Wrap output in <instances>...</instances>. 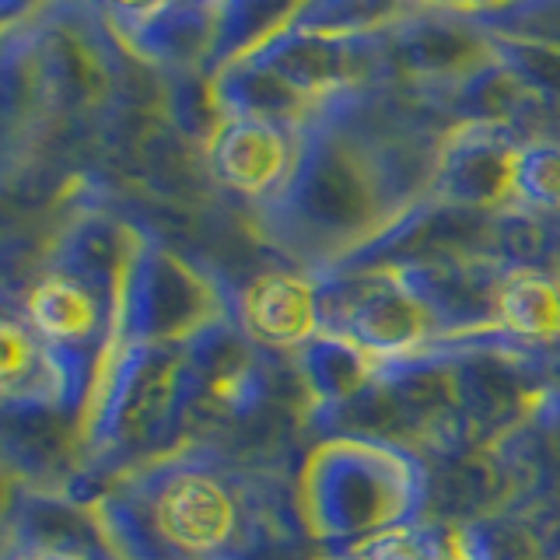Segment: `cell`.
Masks as SVG:
<instances>
[{
	"label": "cell",
	"mask_w": 560,
	"mask_h": 560,
	"mask_svg": "<svg viewBox=\"0 0 560 560\" xmlns=\"http://www.w3.org/2000/svg\"><path fill=\"white\" fill-rule=\"evenodd\" d=\"M119 43L140 60L183 70L214 60L221 4H144L105 11Z\"/></svg>",
	"instance_id": "obj_8"
},
{
	"label": "cell",
	"mask_w": 560,
	"mask_h": 560,
	"mask_svg": "<svg viewBox=\"0 0 560 560\" xmlns=\"http://www.w3.org/2000/svg\"><path fill=\"white\" fill-rule=\"evenodd\" d=\"M319 319L323 332L350 340L378 364L442 340L431 312L396 270H372L343 277L337 284H319Z\"/></svg>",
	"instance_id": "obj_6"
},
{
	"label": "cell",
	"mask_w": 560,
	"mask_h": 560,
	"mask_svg": "<svg viewBox=\"0 0 560 560\" xmlns=\"http://www.w3.org/2000/svg\"><path fill=\"white\" fill-rule=\"evenodd\" d=\"M228 319L218 288L154 242H133L116 294V343H192Z\"/></svg>",
	"instance_id": "obj_5"
},
{
	"label": "cell",
	"mask_w": 560,
	"mask_h": 560,
	"mask_svg": "<svg viewBox=\"0 0 560 560\" xmlns=\"http://www.w3.org/2000/svg\"><path fill=\"white\" fill-rule=\"evenodd\" d=\"M95 518L116 560H267L291 542L277 487L203 445L140 466Z\"/></svg>",
	"instance_id": "obj_2"
},
{
	"label": "cell",
	"mask_w": 560,
	"mask_h": 560,
	"mask_svg": "<svg viewBox=\"0 0 560 560\" xmlns=\"http://www.w3.org/2000/svg\"><path fill=\"white\" fill-rule=\"evenodd\" d=\"M189 343H116L102 358L84 407V442L92 455L168 445L186 428Z\"/></svg>",
	"instance_id": "obj_4"
},
{
	"label": "cell",
	"mask_w": 560,
	"mask_h": 560,
	"mask_svg": "<svg viewBox=\"0 0 560 560\" xmlns=\"http://www.w3.org/2000/svg\"><path fill=\"white\" fill-rule=\"evenodd\" d=\"M298 354V375H302V389L312 396L315 407L340 413L358 396H364L368 385L375 382L378 361L368 358L361 347H354L343 337L319 332L312 337Z\"/></svg>",
	"instance_id": "obj_11"
},
{
	"label": "cell",
	"mask_w": 560,
	"mask_h": 560,
	"mask_svg": "<svg viewBox=\"0 0 560 560\" xmlns=\"http://www.w3.org/2000/svg\"><path fill=\"white\" fill-rule=\"evenodd\" d=\"M498 329L512 340H560V280L539 270H508L498 298Z\"/></svg>",
	"instance_id": "obj_12"
},
{
	"label": "cell",
	"mask_w": 560,
	"mask_h": 560,
	"mask_svg": "<svg viewBox=\"0 0 560 560\" xmlns=\"http://www.w3.org/2000/svg\"><path fill=\"white\" fill-rule=\"evenodd\" d=\"M522 144L504 122H459L445 133L431 197L463 207L501 203L512 197Z\"/></svg>",
	"instance_id": "obj_7"
},
{
	"label": "cell",
	"mask_w": 560,
	"mask_h": 560,
	"mask_svg": "<svg viewBox=\"0 0 560 560\" xmlns=\"http://www.w3.org/2000/svg\"><path fill=\"white\" fill-rule=\"evenodd\" d=\"M442 144L382 84L323 102L298 122L288 179L256 203L262 235L305 262L354 259L431 197Z\"/></svg>",
	"instance_id": "obj_1"
},
{
	"label": "cell",
	"mask_w": 560,
	"mask_h": 560,
	"mask_svg": "<svg viewBox=\"0 0 560 560\" xmlns=\"http://www.w3.org/2000/svg\"><path fill=\"white\" fill-rule=\"evenodd\" d=\"M245 337L267 350H302L323 332L319 284L298 273H262L242 302Z\"/></svg>",
	"instance_id": "obj_10"
},
{
	"label": "cell",
	"mask_w": 560,
	"mask_h": 560,
	"mask_svg": "<svg viewBox=\"0 0 560 560\" xmlns=\"http://www.w3.org/2000/svg\"><path fill=\"white\" fill-rule=\"evenodd\" d=\"M512 197L533 210H560V137H529L518 151Z\"/></svg>",
	"instance_id": "obj_13"
},
{
	"label": "cell",
	"mask_w": 560,
	"mask_h": 560,
	"mask_svg": "<svg viewBox=\"0 0 560 560\" xmlns=\"http://www.w3.org/2000/svg\"><path fill=\"white\" fill-rule=\"evenodd\" d=\"M25 560H92L84 553H25Z\"/></svg>",
	"instance_id": "obj_15"
},
{
	"label": "cell",
	"mask_w": 560,
	"mask_h": 560,
	"mask_svg": "<svg viewBox=\"0 0 560 560\" xmlns=\"http://www.w3.org/2000/svg\"><path fill=\"white\" fill-rule=\"evenodd\" d=\"M354 560H469V553L448 533L413 525V529L393 533L372 547L354 550Z\"/></svg>",
	"instance_id": "obj_14"
},
{
	"label": "cell",
	"mask_w": 560,
	"mask_h": 560,
	"mask_svg": "<svg viewBox=\"0 0 560 560\" xmlns=\"http://www.w3.org/2000/svg\"><path fill=\"white\" fill-rule=\"evenodd\" d=\"M428 469L393 438L332 434L305 455L294 487L305 536L329 547H372L413 529L424 508Z\"/></svg>",
	"instance_id": "obj_3"
},
{
	"label": "cell",
	"mask_w": 560,
	"mask_h": 560,
	"mask_svg": "<svg viewBox=\"0 0 560 560\" xmlns=\"http://www.w3.org/2000/svg\"><path fill=\"white\" fill-rule=\"evenodd\" d=\"M298 151V122L267 119H218L210 130V168L218 183L253 197L270 200L288 179Z\"/></svg>",
	"instance_id": "obj_9"
}]
</instances>
